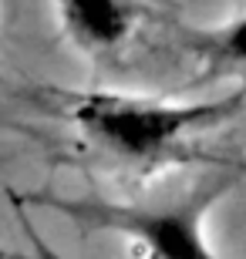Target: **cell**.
Here are the masks:
<instances>
[{
  "mask_svg": "<svg viewBox=\"0 0 246 259\" xmlns=\"http://www.w3.org/2000/svg\"><path fill=\"white\" fill-rule=\"evenodd\" d=\"M196 48L209 61H226V64H246V14L229 24L209 30H196Z\"/></svg>",
  "mask_w": 246,
  "mask_h": 259,
  "instance_id": "4",
  "label": "cell"
},
{
  "mask_svg": "<svg viewBox=\"0 0 246 259\" xmlns=\"http://www.w3.org/2000/svg\"><path fill=\"white\" fill-rule=\"evenodd\" d=\"M233 189V175H216L172 205H112V202L34 199L71 215L88 229L118 232L142 259H223L206 239V212Z\"/></svg>",
  "mask_w": 246,
  "mask_h": 259,
  "instance_id": "2",
  "label": "cell"
},
{
  "mask_svg": "<svg viewBox=\"0 0 246 259\" xmlns=\"http://www.w3.org/2000/svg\"><path fill=\"white\" fill-rule=\"evenodd\" d=\"M246 91L216 101H159L118 91L67 98V115L91 145L128 165H159L186 148L192 135L239 115Z\"/></svg>",
  "mask_w": 246,
  "mask_h": 259,
  "instance_id": "1",
  "label": "cell"
},
{
  "mask_svg": "<svg viewBox=\"0 0 246 259\" xmlns=\"http://www.w3.org/2000/svg\"><path fill=\"white\" fill-rule=\"evenodd\" d=\"M0 259H7V256H4V252H0Z\"/></svg>",
  "mask_w": 246,
  "mask_h": 259,
  "instance_id": "6",
  "label": "cell"
},
{
  "mask_svg": "<svg viewBox=\"0 0 246 259\" xmlns=\"http://www.w3.org/2000/svg\"><path fill=\"white\" fill-rule=\"evenodd\" d=\"M61 27L88 54L118 51L145 17L142 0H54Z\"/></svg>",
  "mask_w": 246,
  "mask_h": 259,
  "instance_id": "3",
  "label": "cell"
},
{
  "mask_svg": "<svg viewBox=\"0 0 246 259\" xmlns=\"http://www.w3.org/2000/svg\"><path fill=\"white\" fill-rule=\"evenodd\" d=\"M34 242H38V249H41V256H44V259H57V256H54V252H48V246H44V242H41V239H38V236H34Z\"/></svg>",
  "mask_w": 246,
  "mask_h": 259,
  "instance_id": "5",
  "label": "cell"
}]
</instances>
